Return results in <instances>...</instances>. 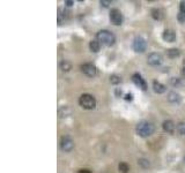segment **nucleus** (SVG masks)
Masks as SVG:
<instances>
[{"mask_svg":"<svg viewBox=\"0 0 185 173\" xmlns=\"http://www.w3.org/2000/svg\"><path fill=\"white\" fill-rule=\"evenodd\" d=\"M96 39L104 46H112L116 42L115 35L109 30H99L96 34Z\"/></svg>","mask_w":185,"mask_h":173,"instance_id":"nucleus-1","label":"nucleus"},{"mask_svg":"<svg viewBox=\"0 0 185 173\" xmlns=\"http://www.w3.org/2000/svg\"><path fill=\"white\" fill-rule=\"evenodd\" d=\"M154 130H155L154 125L145 120L140 121L135 127V132L140 137H148L154 133Z\"/></svg>","mask_w":185,"mask_h":173,"instance_id":"nucleus-2","label":"nucleus"},{"mask_svg":"<svg viewBox=\"0 0 185 173\" xmlns=\"http://www.w3.org/2000/svg\"><path fill=\"white\" fill-rule=\"evenodd\" d=\"M79 104L85 110H94L96 107V99H95V97L92 95L84 93L79 98Z\"/></svg>","mask_w":185,"mask_h":173,"instance_id":"nucleus-3","label":"nucleus"},{"mask_svg":"<svg viewBox=\"0 0 185 173\" xmlns=\"http://www.w3.org/2000/svg\"><path fill=\"white\" fill-rule=\"evenodd\" d=\"M110 21L115 25H120L124 21V16H123L121 12L117 8H112L110 10Z\"/></svg>","mask_w":185,"mask_h":173,"instance_id":"nucleus-4","label":"nucleus"},{"mask_svg":"<svg viewBox=\"0 0 185 173\" xmlns=\"http://www.w3.org/2000/svg\"><path fill=\"white\" fill-rule=\"evenodd\" d=\"M147 49V43H146V39L142 38L141 36H138L134 38L133 41V50L138 53H142L145 52Z\"/></svg>","mask_w":185,"mask_h":173,"instance_id":"nucleus-5","label":"nucleus"},{"mask_svg":"<svg viewBox=\"0 0 185 173\" xmlns=\"http://www.w3.org/2000/svg\"><path fill=\"white\" fill-rule=\"evenodd\" d=\"M60 148L63 151L65 152H70L73 150L74 148V141L72 140L71 136L66 135V136H63L61 137V141H60Z\"/></svg>","mask_w":185,"mask_h":173,"instance_id":"nucleus-6","label":"nucleus"},{"mask_svg":"<svg viewBox=\"0 0 185 173\" xmlns=\"http://www.w3.org/2000/svg\"><path fill=\"white\" fill-rule=\"evenodd\" d=\"M81 72H82L85 75H87V76H89V78H92V76H95V75H96L97 69H96L95 65L87 62V64L81 65Z\"/></svg>","mask_w":185,"mask_h":173,"instance_id":"nucleus-7","label":"nucleus"},{"mask_svg":"<svg viewBox=\"0 0 185 173\" xmlns=\"http://www.w3.org/2000/svg\"><path fill=\"white\" fill-rule=\"evenodd\" d=\"M132 81L137 86H139L141 90H147V83L146 81L142 79V76L139 73H134L132 75Z\"/></svg>","mask_w":185,"mask_h":173,"instance_id":"nucleus-8","label":"nucleus"},{"mask_svg":"<svg viewBox=\"0 0 185 173\" xmlns=\"http://www.w3.org/2000/svg\"><path fill=\"white\" fill-rule=\"evenodd\" d=\"M147 62L150 66H159L162 64V56L160 53H150L147 58Z\"/></svg>","mask_w":185,"mask_h":173,"instance_id":"nucleus-9","label":"nucleus"},{"mask_svg":"<svg viewBox=\"0 0 185 173\" xmlns=\"http://www.w3.org/2000/svg\"><path fill=\"white\" fill-rule=\"evenodd\" d=\"M162 38L163 41L168 42V43H173L176 41V34L174 30H170V29H166L163 31V35H162Z\"/></svg>","mask_w":185,"mask_h":173,"instance_id":"nucleus-10","label":"nucleus"},{"mask_svg":"<svg viewBox=\"0 0 185 173\" xmlns=\"http://www.w3.org/2000/svg\"><path fill=\"white\" fill-rule=\"evenodd\" d=\"M162 127H163V130L169 133V134H173L175 132V128H176L175 122L173 120H164L162 124Z\"/></svg>","mask_w":185,"mask_h":173,"instance_id":"nucleus-11","label":"nucleus"},{"mask_svg":"<svg viewBox=\"0 0 185 173\" xmlns=\"http://www.w3.org/2000/svg\"><path fill=\"white\" fill-rule=\"evenodd\" d=\"M167 99L173 104H178L181 102V95L176 91H170L167 96Z\"/></svg>","mask_w":185,"mask_h":173,"instance_id":"nucleus-12","label":"nucleus"},{"mask_svg":"<svg viewBox=\"0 0 185 173\" xmlns=\"http://www.w3.org/2000/svg\"><path fill=\"white\" fill-rule=\"evenodd\" d=\"M153 89H154V91L156 93H163V92H166L167 86H164L163 83L159 82V81H154L153 82Z\"/></svg>","mask_w":185,"mask_h":173,"instance_id":"nucleus-13","label":"nucleus"},{"mask_svg":"<svg viewBox=\"0 0 185 173\" xmlns=\"http://www.w3.org/2000/svg\"><path fill=\"white\" fill-rule=\"evenodd\" d=\"M89 49H90L92 52L97 53V52L99 51V49H101V43H99L97 39H92V41H90V43H89Z\"/></svg>","mask_w":185,"mask_h":173,"instance_id":"nucleus-14","label":"nucleus"},{"mask_svg":"<svg viewBox=\"0 0 185 173\" xmlns=\"http://www.w3.org/2000/svg\"><path fill=\"white\" fill-rule=\"evenodd\" d=\"M167 54H168L169 58L174 59V58H178V57L181 56V51H179L178 49H169V50L167 51Z\"/></svg>","mask_w":185,"mask_h":173,"instance_id":"nucleus-15","label":"nucleus"},{"mask_svg":"<svg viewBox=\"0 0 185 173\" xmlns=\"http://www.w3.org/2000/svg\"><path fill=\"white\" fill-rule=\"evenodd\" d=\"M60 69L63 72H70L72 69V64L70 61H67V60H63L60 62Z\"/></svg>","mask_w":185,"mask_h":173,"instance_id":"nucleus-16","label":"nucleus"},{"mask_svg":"<svg viewBox=\"0 0 185 173\" xmlns=\"http://www.w3.org/2000/svg\"><path fill=\"white\" fill-rule=\"evenodd\" d=\"M150 13H152V17H153L154 20H161V19H162V13H161V10H160V9H157V8H153Z\"/></svg>","mask_w":185,"mask_h":173,"instance_id":"nucleus-17","label":"nucleus"},{"mask_svg":"<svg viewBox=\"0 0 185 173\" xmlns=\"http://www.w3.org/2000/svg\"><path fill=\"white\" fill-rule=\"evenodd\" d=\"M138 164H139V166H141L142 169H148V168L150 166L149 161L146 159V158H140V159L138 161Z\"/></svg>","mask_w":185,"mask_h":173,"instance_id":"nucleus-18","label":"nucleus"},{"mask_svg":"<svg viewBox=\"0 0 185 173\" xmlns=\"http://www.w3.org/2000/svg\"><path fill=\"white\" fill-rule=\"evenodd\" d=\"M118 170H119L121 173H128V171H130V166H128L126 163L121 162V163H119V165H118Z\"/></svg>","mask_w":185,"mask_h":173,"instance_id":"nucleus-19","label":"nucleus"},{"mask_svg":"<svg viewBox=\"0 0 185 173\" xmlns=\"http://www.w3.org/2000/svg\"><path fill=\"white\" fill-rule=\"evenodd\" d=\"M70 113H71V111H70V108L67 107V106H64V107H61L60 110H59V117H67V115H70Z\"/></svg>","mask_w":185,"mask_h":173,"instance_id":"nucleus-20","label":"nucleus"},{"mask_svg":"<svg viewBox=\"0 0 185 173\" xmlns=\"http://www.w3.org/2000/svg\"><path fill=\"white\" fill-rule=\"evenodd\" d=\"M110 82L112 84H119L121 82V79L118 76V75H111L110 76Z\"/></svg>","mask_w":185,"mask_h":173,"instance_id":"nucleus-21","label":"nucleus"},{"mask_svg":"<svg viewBox=\"0 0 185 173\" xmlns=\"http://www.w3.org/2000/svg\"><path fill=\"white\" fill-rule=\"evenodd\" d=\"M177 132L181 135H185V122H179L177 125Z\"/></svg>","mask_w":185,"mask_h":173,"instance_id":"nucleus-22","label":"nucleus"},{"mask_svg":"<svg viewBox=\"0 0 185 173\" xmlns=\"http://www.w3.org/2000/svg\"><path fill=\"white\" fill-rule=\"evenodd\" d=\"M177 19H178V21H179L181 23H184L185 22V13L179 12V13H178V15H177Z\"/></svg>","mask_w":185,"mask_h":173,"instance_id":"nucleus-23","label":"nucleus"},{"mask_svg":"<svg viewBox=\"0 0 185 173\" xmlns=\"http://www.w3.org/2000/svg\"><path fill=\"white\" fill-rule=\"evenodd\" d=\"M171 84H173L174 86H179V84H181V81H179V79H177V78H173V79H171Z\"/></svg>","mask_w":185,"mask_h":173,"instance_id":"nucleus-24","label":"nucleus"},{"mask_svg":"<svg viewBox=\"0 0 185 173\" xmlns=\"http://www.w3.org/2000/svg\"><path fill=\"white\" fill-rule=\"evenodd\" d=\"M179 12L185 13V1H182L181 5H179Z\"/></svg>","mask_w":185,"mask_h":173,"instance_id":"nucleus-25","label":"nucleus"},{"mask_svg":"<svg viewBox=\"0 0 185 173\" xmlns=\"http://www.w3.org/2000/svg\"><path fill=\"white\" fill-rule=\"evenodd\" d=\"M99 3H101V6H103V7H108V6L111 3V1H104V0H102Z\"/></svg>","mask_w":185,"mask_h":173,"instance_id":"nucleus-26","label":"nucleus"},{"mask_svg":"<svg viewBox=\"0 0 185 173\" xmlns=\"http://www.w3.org/2000/svg\"><path fill=\"white\" fill-rule=\"evenodd\" d=\"M125 99H126V100H132V99H133V95H132V93H127V95L125 96Z\"/></svg>","mask_w":185,"mask_h":173,"instance_id":"nucleus-27","label":"nucleus"},{"mask_svg":"<svg viewBox=\"0 0 185 173\" xmlns=\"http://www.w3.org/2000/svg\"><path fill=\"white\" fill-rule=\"evenodd\" d=\"M121 93H123V92H121V90H120L119 88H117V89H116V96H117V97H120V96H121Z\"/></svg>","mask_w":185,"mask_h":173,"instance_id":"nucleus-28","label":"nucleus"},{"mask_svg":"<svg viewBox=\"0 0 185 173\" xmlns=\"http://www.w3.org/2000/svg\"><path fill=\"white\" fill-rule=\"evenodd\" d=\"M73 3H74L73 1H68V0H66V1H65V5H66V6H68V7H71Z\"/></svg>","mask_w":185,"mask_h":173,"instance_id":"nucleus-29","label":"nucleus"},{"mask_svg":"<svg viewBox=\"0 0 185 173\" xmlns=\"http://www.w3.org/2000/svg\"><path fill=\"white\" fill-rule=\"evenodd\" d=\"M78 173H90L89 170H86V169H84V170H79Z\"/></svg>","mask_w":185,"mask_h":173,"instance_id":"nucleus-30","label":"nucleus"},{"mask_svg":"<svg viewBox=\"0 0 185 173\" xmlns=\"http://www.w3.org/2000/svg\"><path fill=\"white\" fill-rule=\"evenodd\" d=\"M182 76L185 79V67H183V71H182Z\"/></svg>","mask_w":185,"mask_h":173,"instance_id":"nucleus-31","label":"nucleus"},{"mask_svg":"<svg viewBox=\"0 0 185 173\" xmlns=\"http://www.w3.org/2000/svg\"><path fill=\"white\" fill-rule=\"evenodd\" d=\"M183 66L185 67V60H184V62H183Z\"/></svg>","mask_w":185,"mask_h":173,"instance_id":"nucleus-32","label":"nucleus"},{"mask_svg":"<svg viewBox=\"0 0 185 173\" xmlns=\"http://www.w3.org/2000/svg\"><path fill=\"white\" fill-rule=\"evenodd\" d=\"M183 161H184V163H185V156H184V159H183Z\"/></svg>","mask_w":185,"mask_h":173,"instance_id":"nucleus-33","label":"nucleus"}]
</instances>
